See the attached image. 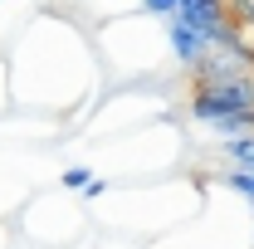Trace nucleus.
Masks as SVG:
<instances>
[{
  "mask_svg": "<svg viewBox=\"0 0 254 249\" xmlns=\"http://www.w3.org/2000/svg\"><path fill=\"white\" fill-rule=\"evenodd\" d=\"M220 156L235 166V171H254V132H250V137H230V142H220Z\"/></svg>",
  "mask_w": 254,
  "mask_h": 249,
  "instance_id": "20e7f679",
  "label": "nucleus"
},
{
  "mask_svg": "<svg viewBox=\"0 0 254 249\" xmlns=\"http://www.w3.org/2000/svg\"><path fill=\"white\" fill-rule=\"evenodd\" d=\"M181 5H186V0H147V10H152V15H166V20H176Z\"/></svg>",
  "mask_w": 254,
  "mask_h": 249,
  "instance_id": "423d86ee",
  "label": "nucleus"
},
{
  "mask_svg": "<svg viewBox=\"0 0 254 249\" xmlns=\"http://www.w3.org/2000/svg\"><path fill=\"white\" fill-rule=\"evenodd\" d=\"M64 186H73V190H88L93 181H88V171H83V166H73V171H64Z\"/></svg>",
  "mask_w": 254,
  "mask_h": 249,
  "instance_id": "0eeeda50",
  "label": "nucleus"
},
{
  "mask_svg": "<svg viewBox=\"0 0 254 249\" xmlns=\"http://www.w3.org/2000/svg\"><path fill=\"white\" fill-rule=\"evenodd\" d=\"M225 186L240 190V195H250L254 200V171H225Z\"/></svg>",
  "mask_w": 254,
  "mask_h": 249,
  "instance_id": "39448f33",
  "label": "nucleus"
},
{
  "mask_svg": "<svg viewBox=\"0 0 254 249\" xmlns=\"http://www.w3.org/2000/svg\"><path fill=\"white\" fill-rule=\"evenodd\" d=\"M195 73V88H210V83H235V78H254V54L245 49V39L240 30L230 34L225 44H215L200 68H190Z\"/></svg>",
  "mask_w": 254,
  "mask_h": 249,
  "instance_id": "f257e3e1",
  "label": "nucleus"
},
{
  "mask_svg": "<svg viewBox=\"0 0 254 249\" xmlns=\"http://www.w3.org/2000/svg\"><path fill=\"white\" fill-rule=\"evenodd\" d=\"M166 34H171V49H176V59L186 63V68H200L205 54H210V39L205 34L186 30V25H176V20H166Z\"/></svg>",
  "mask_w": 254,
  "mask_h": 249,
  "instance_id": "7ed1b4c3",
  "label": "nucleus"
},
{
  "mask_svg": "<svg viewBox=\"0 0 254 249\" xmlns=\"http://www.w3.org/2000/svg\"><path fill=\"white\" fill-rule=\"evenodd\" d=\"M215 113H254V78H235V83H210L190 93V118H215Z\"/></svg>",
  "mask_w": 254,
  "mask_h": 249,
  "instance_id": "f03ea898",
  "label": "nucleus"
}]
</instances>
